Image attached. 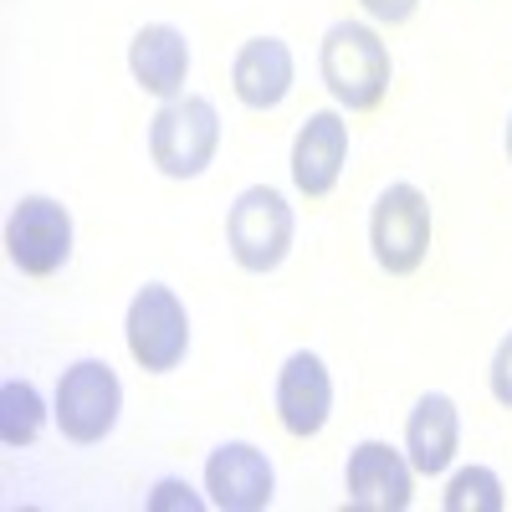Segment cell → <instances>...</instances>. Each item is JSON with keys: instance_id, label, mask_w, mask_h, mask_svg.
I'll return each instance as SVG.
<instances>
[{"instance_id": "cell-15", "label": "cell", "mask_w": 512, "mask_h": 512, "mask_svg": "<svg viewBox=\"0 0 512 512\" xmlns=\"http://www.w3.org/2000/svg\"><path fill=\"white\" fill-rule=\"evenodd\" d=\"M47 425V405H41V390L31 379H6L0 384V441L11 451L31 446Z\"/></svg>"}, {"instance_id": "cell-13", "label": "cell", "mask_w": 512, "mask_h": 512, "mask_svg": "<svg viewBox=\"0 0 512 512\" xmlns=\"http://www.w3.org/2000/svg\"><path fill=\"white\" fill-rule=\"evenodd\" d=\"M128 72H134V82L149 98H159V103L180 98L185 77H190V41H185V31L164 26V21L139 26L134 41H128Z\"/></svg>"}, {"instance_id": "cell-12", "label": "cell", "mask_w": 512, "mask_h": 512, "mask_svg": "<svg viewBox=\"0 0 512 512\" xmlns=\"http://www.w3.org/2000/svg\"><path fill=\"white\" fill-rule=\"evenodd\" d=\"M292 77H297V67H292V47L282 36H251L231 57V88L251 113L282 108L292 93Z\"/></svg>"}, {"instance_id": "cell-20", "label": "cell", "mask_w": 512, "mask_h": 512, "mask_svg": "<svg viewBox=\"0 0 512 512\" xmlns=\"http://www.w3.org/2000/svg\"><path fill=\"white\" fill-rule=\"evenodd\" d=\"M507 159H512V113H507Z\"/></svg>"}, {"instance_id": "cell-1", "label": "cell", "mask_w": 512, "mask_h": 512, "mask_svg": "<svg viewBox=\"0 0 512 512\" xmlns=\"http://www.w3.org/2000/svg\"><path fill=\"white\" fill-rule=\"evenodd\" d=\"M318 72L333 103H344L349 113H374L390 93V47L379 41L374 26L364 21H338L323 31L318 47Z\"/></svg>"}, {"instance_id": "cell-3", "label": "cell", "mask_w": 512, "mask_h": 512, "mask_svg": "<svg viewBox=\"0 0 512 512\" xmlns=\"http://www.w3.org/2000/svg\"><path fill=\"white\" fill-rule=\"evenodd\" d=\"M292 205L282 190L272 185H251L236 195L231 205V216H226V241H231V256H236V267L251 272V277H267L287 262V251H292Z\"/></svg>"}, {"instance_id": "cell-8", "label": "cell", "mask_w": 512, "mask_h": 512, "mask_svg": "<svg viewBox=\"0 0 512 512\" xmlns=\"http://www.w3.org/2000/svg\"><path fill=\"white\" fill-rule=\"evenodd\" d=\"M344 502L354 512H405L415 502V466L390 441H359L344 466Z\"/></svg>"}, {"instance_id": "cell-7", "label": "cell", "mask_w": 512, "mask_h": 512, "mask_svg": "<svg viewBox=\"0 0 512 512\" xmlns=\"http://www.w3.org/2000/svg\"><path fill=\"white\" fill-rule=\"evenodd\" d=\"M6 256L26 277H52L72 256V216L52 195H21L6 221Z\"/></svg>"}, {"instance_id": "cell-5", "label": "cell", "mask_w": 512, "mask_h": 512, "mask_svg": "<svg viewBox=\"0 0 512 512\" xmlns=\"http://www.w3.org/2000/svg\"><path fill=\"white\" fill-rule=\"evenodd\" d=\"M123 338L144 374L180 369L190 354V318H185V303L175 297V287H164V282L139 287L123 318Z\"/></svg>"}, {"instance_id": "cell-14", "label": "cell", "mask_w": 512, "mask_h": 512, "mask_svg": "<svg viewBox=\"0 0 512 512\" xmlns=\"http://www.w3.org/2000/svg\"><path fill=\"white\" fill-rule=\"evenodd\" d=\"M456 446H461V410L451 395L431 390L420 395L410 420H405V451H410V466L420 477H441L446 466L456 461Z\"/></svg>"}, {"instance_id": "cell-2", "label": "cell", "mask_w": 512, "mask_h": 512, "mask_svg": "<svg viewBox=\"0 0 512 512\" xmlns=\"http://www.w3.org/2000/svg\"><path fill=\"white\" fill-rule=\"evenodd\" d=\"M221 149V113L200 93L169 98L149 118V159L169 180H200Z\"/></svg>"}, {"instance_id": "cell-4", "label": "cell", "mask_w": 512, "mask_h": 512, "mask_svg": "<svg viewBox=\"0 0 512 512\" xmlns=\"http://www.w3.org/2000/svg\"><path fill=\"white\" fill-rule=\"evenodd\" d=\"M369 246L374 262L390 277H410L431 256V200L415 185H390L369 210Z\"/></svg>"}, {"instance_id": "cell-18", "label": "cell", "mask_w": 512, "mask_h": 512, "mask_svg": "<svg viewBox=\"0 0 512 512\" xmlns=\"http://www.w3.org/2000/svg\"><path fill=\"white\" fill-rule=\"evenodd\" d=\"M359 6H364L374 21H384V26H405V21L415 16L420 0H359Z\"/></svg>"}, {"instance_id": "cell-9", "label": "cell", "mask_w": 512, "mask_h": 512, "mask_svg": "<svg viewBox=\"0 0 512 512\" xmlns=\"http://www.w3.org/2000/svg\"><path fill=\"white\" fill-rule=\"evenodd\" d=\"M205 492H210V507L221 512H262L272 507L277 472L267 451H256L251 441H226L205 461Z\"/></svg>"}, {"instance_id": "cell-10", "label": "cell", "mask_w": 512, "mask_h": 512, "mask_svg": "<svg viewBox=\"0 0 512 512\" xmlns=\"http://www.w3.org/2000/svg\"><path fill=\"white\" fill-rule=\"evenodd\" d=\"M344 159H349L344 113H333V108L308 113V123L297 128V139H292V185H297V195H308V200L333 195L338 175H344Z\"/></svg>"}, {"instance_id": "cell-19", "label": "cell", "mask_w": 512, "mask_h": 512, "mask_svg": "<svg viewBox=\"0 0 512 512\" xmlns=\"http://www.w3.org/2000/svg\"><path fill=\"white\" fill-rule=\"evenodd\" d=\"M149 507H154V512H164V507H185V512H195V507H200V497H190V487H185V482H159V487H154V497H149Z\"/></svg>"}, {"instance_id": "cell-16", "label": "cell", "mask_w": 512, "mask_h": 512, "mask_svg": "<svg viewBox=\"0 0 512 512\" xmlns=\"http://www.w3.org/2000/svg\"><path fill=\"white\" fill-rule=\"evenodd\" d=\"M441 507L446 512H502L507 497H502V482L492 466H461L441 497Z\"/></svg>"}, {"instance_id": "cell-6", "label": "cell", "mask_w": 512, "mask_h": 512, "mask_svg": "<svg viewBox=\"0 0 512 512\" xmlns=\"http://www.w3.org/2000/svg\"><path fill=\"white\" fill-rule=\"evenodd\" d=\"M123 410V384L103 359H77L57 379V425L72 446H98L113 436Z\"/></svg>"}, {"instance_id": "cell-11", "label": "cell", "mask_w": 512, "mask_h": 512, "mask_svg": "<svg viewBox=\"0 0 512 512\" xmlns=\"http://www.w3.org/2000/svg\"><path fill=\"white\" fill-rule=\"evenodd\" d=\"M333 415V379L328 364L308 349H297L282 369H277V420L282 431L297 441H313Z\"/></svg>"}, {"instance_id": "cell-17", "label": "cell", "mask_w": 512, "mask_h": 512, "mask_svg": "<svg viewBox=\"0 0 512 512\" xmlns=\"http://www.w3.org/2000/svg\"><path fill=\"white\" fill-rule=\"evenodd\" d=\"M487 379H492V400L512 410V333H507L502 344H497V354H492V369H487Z\"/></svg>"}]
</instances>
